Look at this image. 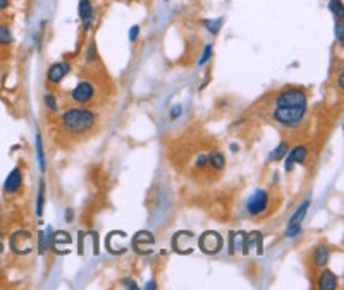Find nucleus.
Returning a JSON list of instances; mask_svg holds the SVG:
<instances>
[{
    "label": "nucleus",
    "mask_w": 344,
    "mask_h": 290,
    "mask_svg": "<svg viewBox=\"0 0 344 290\" xmlns=\"http://www.w3.org/2000/svg\"><path fill=\"white\" fill-rule=\"evenodd\" d=\"M307 113V94L298 88H289L274 100L272 117L280 125H298Z\"/></svg>",
    "instance_id": "obj_1"
},
{
    "label": "nucleus",
    "mask_w": 344,
    "mask_h": 290,
    "mask_svg": "<svg viewBox=\"0 0 344 290\" xmlns=\"http://www.w3.org/2000/svg\"><path fill=\"white\" fill-rule=\"evenodd\" d=\"M62 125L71 134H83L95 125V115L86 108H71L62 115Z\"/></svg>",
    "instance_id": "obj_2"
},
{
    "label": "nucleus",
    "mask_w": 344,
    "mask_h": 290,
    "mask_svg": "<svg viewBox=\"0 0 344 290\" xmlns=\"http://www.w3.org/2000/svg\"><path fill=\"white\" fill-rule=\"evenodd\" d=\"M267 204H269V194L260 189V191H255L253 196L248 199L246 210H248L250 215H260V213H263L267 210Z\"/></svg>",
    "instance_id": "obj_3"
},
{
    "label": "nucleus",
    "mask_w": 344,
    "mask_h": 290,
    "mask_svg": "<svg viewBox=\"0 0 344 290\" xmlns=\"http://www.w3.org/2000/svg\"><path fill=\"white\" fill-rule=\"evenodd\" d=\"M308 208H310V199L305 201V203H303L301 206L296 210L295 215L291 216V220H289V223H288V230H286V235H288V237H295V235H298L299 225H301V220L307 216Z\"/></svg>",
    "instance_id": "obj_4"
},
{
    "label": "nucleus",
    "mask_w": 344,
    "mask_h": 290,
    "mask_svg": "<svg viewBox=\"0 0 344 290\" xmlns=\"http://www.w3.org/2000/svg\"><path fill=\"white\" fill-rule=\"evenodd\" d=\"M200 247L207 254H215L222 247V239L217 232H205L200 237Z\"/></svg>",
    "instance_id": "obj_5"
},
{
    "label": "nucleus",
    "mask_w": 344,
    "mask_h": 290,
    "mask_svg": "<svg viewBox=\"0 0 344 290\" xmlns=\"http://www.w3.org/2000/svg\"><path fill=\"white\" fill-rule=\"evenodd\" d=\"M71 96L72 100L78 103H88L93 98V86H91V83H88V81H83V83H80L72 90Z\"/></svg>",
    "instance_id": "obj_6"
},
{
    "label": "nucleus",
    "mask_w": 344,
    "mask_h": 290,
    "mask_svg": "<svg viewBox=\"0 0 344 290\" xmlns=\"http://www.w3.org/2000/svg\"><path fill=\"white\" fill-rule=\"evenodd\" d=\"M21 184H23V172H21L19 168H14L7 175V179H5L4 191L9 192V194H12V192H16L19 187H21Z\"/></svg>",
    "instance_id": "obj_7"
},
{
    "label": "nucleus",
    "mask_w": 344,
    "mask_h": 290,
    "mask_svg": "<svg viewBox=\"0 0 344 290\" xmlns=\"http://www.w3.org/2000/svg\"><path fill=\"white\" fill-rule=\"evenodd\" d=\"M78 14H80L81 21H83L84 30L91 26V19H93V7H91L90 0H80V5H78Z\"/></svg>",
    "instance_id": "obj_8"
},
{
    "label": "nucleus",
    "mask_w": 344,
    "mask_h": 290,
    "mask_svg": "<svg viewBox=\"0 0 344 290\" xmlns=\"http://www.w3.org/2000/svg\"><path fill=\"white\" fill-rule=\"evenodd\" d=\"M69 72V65L66 62H59V64H53L52 67L49 69V81L53 84L61 83L64 79V76Z\"/></svg>",
    "instance_id": "obj_9"
},
{
    "label": "nucleus",
    "mask_w": 344,
    "mask_h": 290,
    "mask_svg": "<svg viewBox=\"0 0 344 290\" xmlns=\"http://www.w3.org/2000/svg\"><path fill=\"white\" fill-rule=\"evenodd\" d=\"M307 160V148L305 146H298L288 154V160H286V170H291V167L295 163H303Z\"/></svg>",
    "instance_id": "obj_10"
},
{
    "label": "nucleus",
    "mask_w": 344,
    "mask_h": 290,
    "mask_svg": "<svg viewBox=\"0 0 344 290\" xmlns=\"http://www.w3.org/2000/svg\"><path fill=\"white\" fill-rule=\"evenodd\" d=\"M337 287V276L332 272L326 270L320 275V282H318V289L320 290H336Z\"/></svg>",
    "instance_id": "obj_11"
},
{
    "label": "nucleus",
    "mask_w": 344,
    "mask_h": 290,
    "mask_svg": "<svg viewBox=\"0 0 344 290\" xmlns=\"http://www.w3.org/2000/svg\"><path fill=\"white\" fill-rule=\"evenodd\" d=\"M327 261H329V247L320 245V247L315 251V264H317V266H326Z\"/></svg>",
    "instance_id": "obj_12"
},
{
    "label": "nucleus",
    "mask_w": 344,
    "mask_h": 290,
    "mask_svg": "<svg viewBox=\"0 0 344 290\" xmlns=\"http://www.w3.org/2000/svg\"><path fill=\"white\" fill-rule=\"evenodd\" d=\"M207 160L210 162V165H212L213 168H217V170L224 168V165H226V158H224V154L219 153V151H213V153H210L207 156Z\"/></svg>",
    "instance_id": "obj_13"
},
{
    "label": "nucleus",
    "mask_w": 344,
    "mask_h": 290,
    "mask_svg": "<svg viewBox=\"0 0 344 290\" xmlns=\"http://www.w3.org/2000/svg\"><path fill=\"white\" fill-rule=\"evenodd\" d=\"M329 11L332 12L336 17L343 19L344 17V7L343 0H329Z\"/></svg>",
    "instance_id": "obj_14"
},
{
    "label": "nucleus",
    "mask_w": 344,
    "mask_h": 290,
    "mask_svg": "<svg viewBox=\"0 0 344 290\" xmlns=\"http://www.w3.org/2000/svg\"><path fill=\"white\" fill-rule=\"evenodd\" d=\"M286 151H288V143H280L279 146L270 153V160L279 162V160H282L284 156H286Z\"/></svg>",
    "instance_id": "obj_15"
},
{
    "label": "nucleus",
    "mask_w": 344,
    "mask_h": 290,
    "mask_svg": "<svg viewBox=\"0 0 344 290\" xmlns=\"http://www.w3.org/2000/svg\"><path fill=\"white\" fill-rule=\"evenodd\" d=\"M43 201H45V182L40 184V191H38V203H36V215L42 216L43 213Z\"/></svg>",
    "instance_id": "obj_16"
},
{
    "label": "nucleus",
    "mask_w": 344,
    "mask_h": 290,
    "mask_svg": "<svg viewBox=\"0 0 344 290\" xmlns=\"http://www.w3.org/2000/svg\"><path fill=\"white\" fill-rule=\"evenodd\" d=\"M36 154H38V162H40V168L45 172V153H43L42 137H40V134L36 136Z\"/></svg>",
    "instance_id": "obj_17"
},
{
    "label": "nucleus",
    "mask_w": 344,
    "mask_h": 290,
    "mask_svg": "<svg viewBox=\"0 0 344 290\" xmlns=\"http://www.w3.org/2000/svg\"><path fill=\"white\" fill-rule=\"evenodd\" d=\"M12 33L7 26H0V45H11Z\"/></svg>",
    "instance_id": "obj_18"
},
{
    "label": "nucleus",
    "mask_w": 344,
    "mask_h": 290,
    "mask_svg": "<svg viewBox=\"0 0 344 290\" xmlns=\"http://www.w3.org/2000/svg\"><path fill=\"white\" fill-rule=\"evenodd\" d=\"M205 26H207L208 30H210V33L215 34L217 31H219V28L222 26V17L215 19V23H212V21H205Z\"/></svg>",
    "instance_id": "obj_19"
},
{
    "label": "nucleus",
    "mask_w": 344,
    "mask_h": 290,
    "mask_svg": "<svg viewBox=\"0 0 344 290\" xmlns=\"http://www.w3.org/2000/svg\"><path fill=\"white\" fill-rule=\"evenodd\" d=\"M336 38L337 42H339V45L343 46L344 45V28H343V23H336Z\"/></svg>",
    "instance_id": "obj_20"
},
{
    "label": "nucleus",
    "mask_w": 344,
    "mask_h": 290,
    "mask_svg": "<svg viewBox=\"0 0 344 290\" xmlns=\"http://www.w3.org/2000/svg\"><path fill=\"white\" fill-rule=\"evenodd\" d=\"M210 55H212V45H207L205 46V50H203V53H201L200 61H198V65H203L205 62L210 59Z\"/></svg>",
    "instance_id": "obj_21"
},
{
    "label": "nucleus",
    "mask_w": 344,
    "mask_h": 290,
    "mask_svg": "<svg viewBox=\"0 0 344 290\" xmlns=\"http://www.w3.org/2000/svg\"><path fill=\"white\" fill-rule=\"evenodd\" d=\"M45 103H47V107L52 110V112H55V110H57L55 96H53V94H47V96H45Z\"/></svg>",
    "instance_id": "obj_22"
},
{
    "label": "nucleus",
    "mask_w": 344,
    "mask_h": 290,
    "mask_svg": "<svg viewBox=\"0 0 344 290\" xmlns=\"http://www.w3.org/2000/svg\"><path fill=\"white\" fill-rule=\"evenodd\" d=\"M138 34H140V26H132L131 30H129V40H131V42H136Z\"/></svg>",
    "instance_id": "obj_23"
},
{
    "label": "nucleus",
    "mask_w": 344,
    "mask_h": 290,
    "mask_svg": "<svg viewBox=\"0 0 344 290\" xmlns=\"http://www.w3.org/2000/svg\"><path fill=\"white\" fill-rule=\"evenodd\" d=\"M181 112H182V108L179 105H174L172 108H170V119H178L179 115H181Z\"/></svg>",
    "instance_id": "obj_24"
},
{
    "label": "nucleus",
    "mask_w": 344,
    "mask_h": 290,
    "mask_svg": "<svg viewBox=\"0 0 344 290\" xmlns=\"http://www.w3.org/2000/svg\"><path fill=\"white\" fill-rule=\"evenodd\" d=\"M122 283H124L126 287H128V289H138V285L134 282H131V280L129 278H126V280H122Z\"/></svg>",
    "instance_id": "obj_25"
},
{
    "label": "nucleus",
    "mask_w": 344,
    "mask_h": 290,
    "mask_svg": "<svg viewBox=\"0 0 344 290\" xmlns=\"http://www.w3.org/2000/svg\"><path fill=\"white\" fill-rule=\"evenodd\" d=\"M207 162H208V160H207V156H205V154H201L200 158H198V160H197V165H198V167H203V165H205V163H207Z\"/></svg>",
    "instance_id": "obj_26"
},
{
    "label": "nucleus",
    "mask_w": 344,
    "mask_h": 290,
    "mask_svg": "<svg viewBox=\"0 0 344 290\" xmlns=\"http://www.w3.org/2000/svg\"><path fill=\"white\" fill-rule=\"evenodd\" d=\"M9 7V0H0V11H4V9Z\"/></svg>",
    "instance_id": "obj_27"
},
{
    "label": "nucleus",
    "mask_w": 344,
    "mask_h": 290,
    "mask_svg": "<svg viewBox=\"0 0 344 290\" xmlns=\"http://www.w3.org/2000/svg\"><path fill=\"white\" fill-rule=\"evenodd\" d=\"M337 83H339V88L343 90V88H344V74H343V72L339 74V81H337Z\"/></svg>",
    "instance_id": "obj_28"
},
{
    "label": "nucleus",
    "mask_w": 344,
    "mask_h": 290,
    "mask_svg": "<svg viewBox=\"0 0 344 290\" xmlns=\"http://www.w3.org/2000/svg\"><path fill=\"white\" fill-rule=\"evenodd\" d=\"M155 282H148L147 285H145V289H155Z\"/></svg>",
    "instance_id": "obj_29"
}]
</instances>
